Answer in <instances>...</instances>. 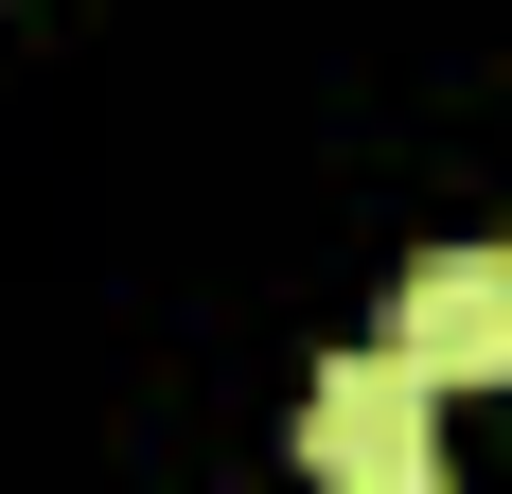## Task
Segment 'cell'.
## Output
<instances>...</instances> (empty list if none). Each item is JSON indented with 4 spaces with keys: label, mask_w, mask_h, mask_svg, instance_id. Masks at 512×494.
I'll list each match as a JSON object with an SVG mask.
<instances>
[{
    "label": "cell",
    "mask_w": 512,
    "mask_h": 494,
    "mask_svg": "<svg viewBox=\"0 0 512 494\" xmlns=\"http://www.w3.org/2000/svg\"><path fill=\"white\" fill-rule=\"evenodd\" d=\"M301 459H318L336 494H424V459H442V371H424L407 336L336 353L318 406H301Z\"/></svg>",
    "instance_id": "cell-1"
},
{
    "label": "cell",
    "mask_w": 512,
    "mask_h": 494,
    "mask_svg": "<svg viewBox=\"0 0 512 494\" xmlns=\"http://www.w3.org/2000/svg\"><path fill=\"white\" fill-rule=\"evenodd\" d=\"M389 336L442 371V389H512V247H424Z\"/></svg>",
    "instance_id": "cell-2"
}]
</instances>
